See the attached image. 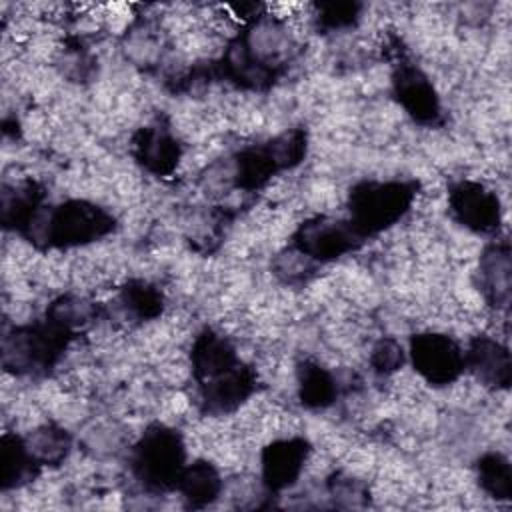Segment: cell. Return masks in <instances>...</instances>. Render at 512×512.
I'll list each match as a JSON object with an SVG mask.
<instances>
[{"instance_id": "19", "label": "cell", "mask_w": 512, "mask_h": 512, "mask_svg": "<svg viewBox=\"0 0 512 512\" xmlns=\"http://www.w3.org/2000/svg\"><path fill=\"white\" fill-rule=\"evenodd\" d=\"M478 482L486 494L496 500H510L512 498V468L508 458L498 452L484 454L478 464Z\"/></svg>"}, {"instance_id": "14", "label": "cell", "mask_w": 512, "mask_h": 512, "mask_svg": "<svg viewBox=\"0 0 512 512\" xmlns=\"http://www.w3.org/2000/svg\"><path fill=\"white\" fill-rule=\"evenodd\" d=\"M134 148L142 166L158 176L172 172L180 160V146L168 128H142L134 140Z\"/></svg>"}, {"instance_id": "7", "label": "cell", "mask_w": 512, "mask_h": 512, "mask_svg": "<svg viewBox=\"0 0 512 512\" xmlns=\"http://www.w3.org/2000/svg\"><path fill=\"white\" fill-rule=\"evenodd\" d=\"M450 208L456 220L472 232L492 234L500 226V202L498 196L486 186L470 180H462L450 188Z\"/></svg>"}, {"instance_id": "15", "label": "cell", "mask_w": 512, "mask_h": 512, "mask_svg": "<svg viewBox=\"0 0 512 512\" xmlns=\"http://www.w3.org/2000/svg\"><path fill=\"white\" fill-rule=\"evenodd\" d=\"M176 490L182 494L186 506L204 508L220 496L222 478L210 462L198 460L194 464L184 466Z\"/></svg>"}, {"instance_id": "1", "label": "cell", "mask_w": 512, "mask_h": 512, "mask_svg": "<svg viewBox=\"0 0 512 512\" xmlns=\"http://www.w3.org/2000/svg\"><path fill=\"white\" fill-rule=\"evenodd\" d=\"M186 466V450L176 430L150 426L134 448L132 472L148 492L176 490Z\"/></svg>"}, {"instance_id": "9", "label": "cell", "mask_w": 512, "mask_h": 512, "mask_svg": "<svg viewBox=\"0 0 512 512\" xmlns=\"http://www.w3.org/2000/svg\"><path fill=\"white\" fill-rule=\"evenodd\" d=\"M394 94L404 110L422 124L436 122L440 114L438 96L428 78L412 64H400L394 72Z\"/></svg>"}, {"instance_id": "11", "label": "cell", "mask_w": 512, "mask_h": 512, "mask_svg": "<svg viewBox=\"0 0 512 512\" xmlns=\"http://www.w3.org/2000/svg\"><path fill=\"white\" fill-rule=\"evenodd\" d=\"M202 400L210 412H230L238 408L254 390V374L238 364L236 368L202 382Z\"/></svg>"}, {"instance_id": "21", "label": "cell", "mask_w": 512, "mask_h": 512, "mask_svg": "<svg viewBox=\"0 0 512 512\" xmlns=\"http://www.w3.org/2000/svg\"><path fill=\"white\" fill-rule=\"evenodd\" d=\"M122 302L140 318H154L162 310V294L144 282L126 286L122 292Z\"/></svg>"}, {"instance_id": "4", "label": "cell", "mask_w": 512, "mask_h": 512, "mask_svg": "<svg viewBox=\"0 0 512 512\" xmlns=\"http://www.w3.org/2000/svg\"><path fill=\"white\" fill-rule=\"evenodd\" d=\"M70 328L50 320L44 324L16 328L12 336L4 340V366L16 372H38L50 368L64 350Z\"/></svg>"}, {"instance_id": "17", "label": "cell", "mask_w": 512, "mask_h": 512, "mask_svg": "<svg viewBox=\"0 0 512 512\" xmlns=\"http://www.w3.org/2000/svg\"><path fill=\"white\" fill-rule=\"evenodd\" d=\"M282 170L270 144L246 148L236 156L234 184L242 190H256L268 182V178Z\"/></svg>"}, {"instance_id": "5", "label": "cell", "mask_w": 512, "mask_h": 512, "mask_svg": "<svg viewBox=\"0 0 512 512\" xmlns=\"http://www.w3.org/2000/svg\"><path fill=\"white\" fill-rule=\"evenodd\" d=\"M410 356L416 372L434 386L454 382L464 366V352L444 334H418L410 342Z\"/></svg>"}, {"instance_id": "6", "label": "cell", "mask_w": 512, "mask_h": 512, "mask_svg": "<svg viewBox=\"0 0 512 512\" xmlns=\"http://www.w3.org/2000/svg\"><path fill=\"white\" fill-rule=\"evenodd\" d=\"M362 240L350 222L332 220V218H314L304 222L294 234L296 250L314 260H332L338 258Z\"/></svg>"}, {"instance_id": "22", "label": "cell", "mask_w": 512, "mask_h": 512, "mask_svg": "<svg viewBox=\"0 0 512 512\" xmlns=\"http://www.w3.org/2000/svg\"><path fill=\"white\" fill-rule=\"evenodd\" d=\"M370 362H372L374 370H378V372H384V374L394 372L404 362V350H402V346L396 340L384 338V340H380L374 346Z\"/></svg>"}, {"instance_id": "20", "label": "cell", "mask_w": 512, "mask_h": 512, "mask_svg": "<svg viewBox=\"0 0 512 512\" xmlns=\"http://www.w3.org/2000/svg\"><path fill=\"white\" fill-rule=\"evenodd\" d=\"M26 446L38 466H48V464H58L66 458L70 448V438L62 428L44 426L32 432V436L26 440Z\"/></svg>"}, {"instance_id": "13", "label": "cell", "mask_w": 512, "mask_h": 512, "mask_svg": "<svg viewBox=\"0 0 512 512\" xmlns=\"http://www.w3.org/2000/svg\"><path fill=\"white\" fill-rule=\"evenodd\" d=\"M512 262L508 242H496L480 256V288L496 308H506L510 300Z\"/></svg>"}, {"instance_id": "23", "label": "cell", "mask_w": 512, "mask_h": 512, "mask_svg": "<svg viewBox=\"0 0 512 512\" xmlns=\"http://www.w3.org/2000/svg\"><path fill=\"white\" fill-rule=\"evenodd\" d=\"M354 10L356 6L352 4H328V6H322L320 20L330 28H340L354 20Z\"/></svg>"}, {"instance_id": "16", "label": "cell", "mask_w": 512, "mask_h": 512, "mask_svg": "<svg viewBox=\"0 0 512 512\" xmlns=\"http://www.w3.org/2000/svg\"><path fill=\"white\" fill-rule=\"evenodd\" d=\"M38 464L32 458L26 440L18 436L6 434L2 438V448H0V482L2 490L18 488L24 482H28L36 472Z\"/></svg>"}, {"instance_id": "8", "label": "cell", "mask_w": 512, "mask_h": 512, "mask_svg": "<svg viewBox=\"0 0 512 512\" xmlns=\"http://www.w3.org/2000/svg\"><path fill=\"white\" fill-rule=\"evenodd\" d=\"M310 446L304 438H288L272 442L262 452V480L270 492L292 486L308 458Z\"/></svg>"}, {"instance_id": "18", "label": "cell", "mask_w": 512, "mask_h": 512, "mask_svg": "<svg viewBox=\"0 0 512 512\" xmlns=\"http://www.w3.org/2000/svg\"><path fill=\"white\" fill-rule=\"evenodd\" d=\"M298 388L302 404L308 408H324L334 402L338 386L334 376L316 362H302L298 368Z\"/></svg>"}, {"instance_id": "12", "label": "cell", "mask_w": 512, "mask_h": 512, "mask_svg": "<svg viewBox=\"0 0 512 512\" xmlns=\"http://www.w3.org/2000/svg\"><path fill=\"white\" fill-rule=\"evenodd\" d=\"M240 364L234 346L220 334L204 330L192 346V370L198 382H208Z\"/></svg>"}, {"instance_id": "2", "label": "cell", "mask_w": 512, "mask_h": 512, "mask_svg": "<svg viewBox=\"0 0 512 512\" xmlns=\"http://www.w3.org/2000/svg\"><path fill=\"white\" fill-rule=\"evenodd\" d=\"M414 194L412 182H362L350 192V224L362 238L376 234L408 212Z\"/></svg>"}, {"instance_id": "10", "label": "cell", "mask_w": 512, "mask_h": 512, "mask_svg": "<svg viewBox=\"0 0 512 512\" xmlns=\"http://www.w3.org/2000/svg\"><path fill=\"white\" fill-rule=\"evenodd\" d=\"M464 366H468L486 386L508 388L510 384L512 364L508 348L488 336L472 340L468 352H464Z\"/></svg>"}, {"instance_id": "3", "label": "cell", "mask_w": 512, "mask_h": 512, "mask_svg": "<svg viewBox=\"0 0 512 512\" xmlns=\"http://www.w3.org/2000/svg\"><path fill=\"white\" fill-rule=\"evenodd\" d=\"M28 228H34V236L42 234L50 246L68 248L106 236L114 228V218L96 204L70 200L50 210L44 218L36 214Z\"/></svg>"}]
</instances>
